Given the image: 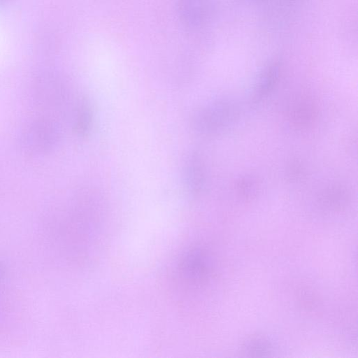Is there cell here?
I'll return each mask as SVG.
<instances>
[{
	"mask_svg": "<svg viewBox=\"0 0 358 358\" xmlns=\"http://www.w3.org/2000/svg\"><path fill=\"white\" fill-rule=\"evenodd\" d=\"M187 274L197 280L205 279L210 272V260L208 255L197 250L191 255L185 264Z\"/></svg>",
	"mask_w": 358,
	"mask_h": 358,
	"instance_id": "4",
	"label": "cell"
},
{
	"mask_svg": "<svg viewBox=\"0 0 358 358\" xmlns=\"http://www.w3.org/2000/svg\"><path fill=\"white\" fill-rule=\"evenodd\" d=\"M229 108L225 103H216L200 109L192 120L194 129L202 134L215 133L227 122Z\"/></svg>",
	"mask_w": 358,
	"mask_h": 358,
	"instance_id": "2",
	"label": "cell"
},
{
	"mask_svg": "<svg viewBox=\"0 0 358 358\" xmlns=\"http://www.w3.org/2000/svg\"><path fill=\"white\" fill-rule=\"evenodd\" d=\"M5 275V270L1 264H0V283L3 280Z\"/></svg>",
	"mask_w": 358,
	"mask_h": 358,
	"instance_id": "9",
	"label": "cell"
},
{
	"mask_svg": "<svg viewBox=\"0 0 358 358\" xmlns=\"http://www.w3.org/2000/svg\"><path fill=\"white\" fill-rule=\"evenodd\" d=\"M271 351V346L267 340L261 336H253L248 339L243 346V352L251 356H262Z\"/></svg>",
	"mask_w": 358,
	"mask_h": 358,
	"instance_id": "8",
	"label": "cell"
},
{
	"mask_svg": "<svg viewBox=\"0 0 358 358\" xmlns=\"http://www.w3.org/2000/svg\"><path fill=\"white\" fill-rule=\"evenodd\" d=\"M270 13H280L292 8L299 0H247Z\"/></svg>",
	"mask_w": 358,
	"mask_h": 358,
	"instance_id": "7",
	"label": "cell"
},
{
	"mask_svg": "<svg viewBox=\"0 0 358 358\" xmlns=\"http://www.w3.org/2000/svg\"><path fill=\"white\" fill-rule=\"evenodd\" d=\"M183 181L188 191L194 194L199 193L204 185L206 171L200 155L196 152L189 155L183 166Z\"/></svg>",
	"mask_w": 358,
	"mask_h": 358,
	"instance_id": "3",
	"label": "cell"
},
{
	"mask_svg": "<svg viewBox=\"0 0 358 358\" xmlns=\"http://www.w3.org/2000/svg\"><path fill=\"white\" fill-rule=\"evenodd\" d=\"M176 9L182 24L187 28L198 30L208 26L214 20L215 0H177Z\"/></svg>",
	"mask_w": 358,
	"mask_h": 358,
	"instance_id": "1",
	"label": "cell"
},
{
	"mask_svg": "<svg viewBox=\"0 0 358 358\" xmlns=\"http://www.w3.org/2000/svg\"><path fill=\"white\" fill-rule=\"evenodd\" d=\"M10 1V0H0V6H3L4 4H6Z\"/></svg>",
	"mask_w": 358,
	"mask_h": 358,
	"instance_id": "10",
	"label": "cell"
},
{
	"mask_svg": "<svg viewBox=\"0 0 358 358\" xmlns=\"http://www.w3.org/2000/svg\"><path fill=\"white\" fill-rule=\"evenodd\" d=\"M93 124V110L90 102L83 99L77 110L75 130L80 136H87L91 131Z\"/></svg>",
	"mask_w": 358,
	"mask_h": 358,
	"instance_id": "6",
	"label": "cell"
},
{
	"mask_svg": "<svg viewBox=\"0 0 358 358\" xmlns=\"http://www.w3.org/2000/svg\"><path fill=\"white\" fill-rule=\"evenodd\" d=\"M280 76V66L273 62L268 64L262 71L256 90L255 98L258 99L266 94L275 85Z\"/></svg>",
	"mask_w": 358,
	"mask_h": 358,
	"instance_id": "5",
	"label": "cell"
}]
</instances>
